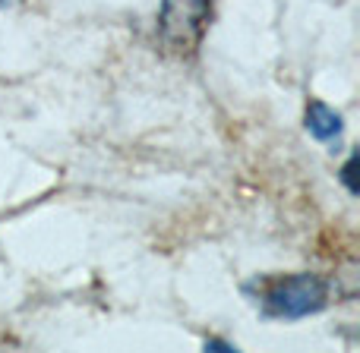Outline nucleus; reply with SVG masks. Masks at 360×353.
Wrapping results in <instances>:
<instances>
[{
  "instance_id": "obj_1",
  "label": "nucleus",
  "mask_w": 360,
  "mask_h": 353,
  "mask_svg": "<svg viewBox=\"0 0 360 353\" xmlns=\"http://www.w3.org/2000/svg\"><path fill=\"white\" fill-rule=\"evenodd\" d=\"M243 293L256 303V309L266 319L278 322H297L310 319L329 306L332 284L316 272H294V274H272L243 284Z\"/></svg>"
},
{
  "instance_id": "obj_2",
  "label": "nucleus",
  "mask_w": 360,
  "mask_h": 353,
  "mask_svg": "<svg viewBox=\"0 0 360 353\" xmlns=\"http://www.w3.org/2000/svg\"><path fill=\"white\" fill-rule=\"evenodd\" d=\"M212 19V0H162L158 35L171 51H193Z\"/></svg>"
},
{
  "instance_id": "obj_3",
  "label": "nucleus",
  "mask_w": 360,
  "mask_h": 353,
  "mask_svg": "<svg viewBox=\"0 0 360 353\" xmlns=\"http://www.w3.org/2000/svg\"><path fill=\"white\" fill-rule=\"evenodd\" d=\"M304 126H307V133H310L313 139L332 145V149H335V145L342 142V136H345V117L335 111V107H329L326 101H319V98H313L310 105H307Z\"/></svg>"
},
{
  "instance_id": "obj_4",
  "label": "nucleus",
  "mask_w": 360,
  "mask_h": 353,
  "mask_svg": "<svg viewBox=\"0 0 360 353\" xmlns=\"http://www.w3.org/2000/svg\"><path fill=\"white\" fill-rule=\"evenodd\" d=\"M354 171H357V155H348V161H345V168H342V183L348 186L351 196H357V192H360V186L354 180Z\"/></svg>"
},
{
  "instance_id": "obj_5",
  "label": "nucleus",
  "mask_w": 360,
  "mask_h": 353,
  "mask_svg": "<svg viewBox=\"0 0 360 353\" xmlns=\"http://www.w3.org/2000/svg\"><path fill=\"white\" fill-rule=\"evenodd\" d=\"M205 350H218V353H231V350H237L231 341H221V338H209L205 341Z\"/></svg>"
}]
</instances>
